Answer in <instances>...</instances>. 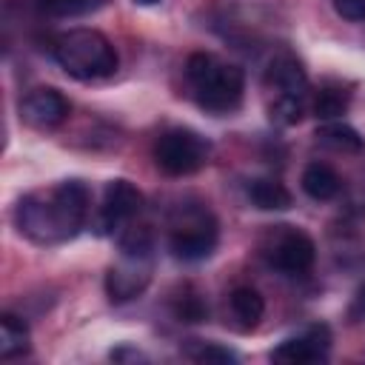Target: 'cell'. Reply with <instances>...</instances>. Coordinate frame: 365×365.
Instances as JSON below:
<instances>
[{"label":"cell","mask_w":365,"mask_h":365,"mask_svg":"<svg viewBox=\"0 0 365 365\" xmlns=\"http://www.w3.org/2000/svg\"><path fill=\"white\" fill-rule=\"evenodd\" d=\"M88 214V188L80 180H63L57 185L26 194L17 202L14 220L23 237L37 245H57L71 240Z\"/></svg>","instance_id":"cell-1"},{"label":"cell","mask_w":365,"mask_h":365,"mask_svg":"<svg viewBox=\"0 0 365 365\" xmlns=\"http://www.w3.org/2000/svg\"><path fill=\"white\" fill-rule=\"evenodd\" d=\"M185 80L191 86L194 100L214 114H228L234 108H240L242 103V71L231 63H222L214 54L197 51L185 60Z\"/></svg>","instance_id":"cell-2"},{"label":"cell","mask_w":365,"mask_h":365,"mask_svg":"<svg viewBox=\"0 0 365 365\" xmlns=\"http://www.w3.org/2000/svg\"><path fill=\"white\" fill-rule=\"evenodd\" d=\"M54 57L68 77L83 83L106 80L117 71V51L97 29H71L60 34L54 43Z\"/></svg>","instance_id":"cell-3"},{"label":"cell","mask_w":365,"mask_h":365,"mask_svg":"<svg viewBox=\"0 0 365 365\" xmlns=\"http://www.w3.org/2000/svg\"><path fill=\"white\" fill-rule=\"evenodd\" d=\"M217 240H220L217 220L205 205L191 202V205H180L171 214L168 248H171V254L177 259H182V262L205 259L217 248Z\"/></svg>","instance_id":"cell-4"},{"label":"cell","mask_w":365,"mask_h":365,"mask_svg":"<svg viewBox=\"0 0 365 365\" xmlns=\"http://www.w3.org/2000/svg\"><path fill=\"white\" fill-rule=\"evenodd\" d=\"M259 254L274 271H279L285 277L308 274L314 259H317L314 240L297 225H271V228H265V234L259 237Z\"/></svg>","instance_id":"cell-5"},{"label":"cell","mask_w":365,"mask_h":365,"mask_svg":"<svg viewBox=\"0 0 365 365\" xmlns=\"http://www.w3.org/2000/svg\"><path fill=\"white\" fill-rule=\"evenodd\" d=\"M211 145L191 128H168L154 143V163L168 177H185L208 163Z\"/></svg>","instance_id":"cell-6"},{"label":"cell","mask_w":365,"mask_h":365,"mask_svg":"<svg viewBox=\"0 0 365 365\" xmlns=\"http://www.w3.org/2000/svg\"><path fill=\"white\" fill-rule=\"evenodd\" d=\"M154 271V248H120V259L106 274L111 302H128L145 291Z\"/></svg>","instance_id":"cell-7"},{"label":"cell","mask_w":365,"mask_h":365,"mask_svg":"<svg viewBox=\"0 0 365 365\" xmlns=\"http://www.w3.org/2000/svg\"><path fill=\"white\" fill-rule=\"evenodd\" d=\"M143 208V194L128 180H111L103 191V205L97 214V234H114L125 228Z\"/></svg>","instance_id":"cell-8"},{"label":"cell","mask_w":365,"mask_h":365,"mask_svg":"<svg viewBox=\"0 0 365 365\" xmlns=\"http://www.w3.org/2000/svg\"><path fill=\"white\" fill-rule=\"evenodd\" d=\"M328 348H331V331L325 325H311L308 331L282 339L271 351V359L274 362H282V365L322 362V359H328Z\"/></svg>","instance_id":"cell-9"},{"label":"cell","mask_w":365,"mask_h":365,"mask_svg":"<svg viewBox=\"0 0 365 365\" xmlns=\"http://www.w3.org/2000/svg\"><path fill=\"white\" fill-rule=\"evenodd\" d=\"M20 117L37 128V131H51L66 123L68 117V100L57 88H34L23 97L20 103Z\"/></svg>","instance_id":"cell-10"},{"label":"cell","mask_w":365,"mask_h":365,"mask_svg":"<svg viewBox=\"0 0 365 365\" xmlns=\"http://www.w3.org/2000/svg\"><path fill=\"white\" fill-rule=\"evenodd\" d=\"M265 88L271 97H308L305 68L288 54L274 57L265 71Z\"/></svg>","instance_id":"cell-11"},{"label":"cell","mask_w":365,"mask_h":365,"mask_svg":"<svg viewBox=\"0 0 365 365\" xmlns=\"http://www.w3.org/2000/svg\"><path fill=\"white\" fill-rule=\"evenodd\" d=\"M302 191L317 202H328L342 191V180L328 163H308L302 171Z\"/></svg>","instance_id":"cell-12"},{"label":"cell","mask_w":365,"mask_h":365,"mask_svg":"<svg viewBox=\"0 0 365 365\" xmlns=\"http://www.w3.org/2000/svg\"><path fill=\"white\" fill-rule=\"evenodd\" d=\"M228 308H231V317H234L240 331L257 328V322L265 314V302L254 288H234L228 297Z\"/></svg>","instance_id":"cell-13"},{"label":"cell","mask_w":365,"mask_h":365,"mask_svg":"<svg viewBox=\"0 0 365 365\" xmlns=\"http://www.w3.org/2000/svg\"><path fill=\"white\" fill-rule=\"evenodd\" d=\"M248 200L262 211H285L291 208V191L274 177H257L248 182Z\"/></svg>","instance_id":"cell-14"},{"label":"cell","mask_w":365,"mask_h":365,"mask_svg":"<svg viewBox=\"0 0 365 365\" xmlns=\"http://www.w3.org/2000/svg\"><path fill=\"white\" fill-rule=\"evenodd\" d=\"M29 325L14 317V314H3L0 317V356L3 359H14L23 356L29 351Z\"/></svg>","instance_id":"cell-15"},{"label":"cell","mask_w":365,"mask_h":365,"mask_svg":"<svg viewBox=\"0 0 365 365\" xmlns=\"http://www.w3.org/2000/svg\"><path fill=\"white\" fill-rule=\"evenodd\" d=\"M317 140L322 143V145H328V148H334V151H342V154H356V151H362V137L351 128V125H345V123H322L319 128H317Z\"/></svg>","instance_id":"cell-16"},{"label":"cell","mask_w":365,"mask_h":365,"mask_svg":"<svg viewBox=\"0 0 365 365\" xmlns=\"http://www.w3.org/2000/svg\"><path fill=\"white\" fill-rule=\"evenodd\" d=\"M348 106H351V91H345L342 86H336V83H328V86H322L319 91H317V97H314V114L319 117V120H336L339 114H345L348 111Z\"/></svg>","instance_id":"cell-17"},{"label":"cell","mask_w":365,"mask_h":365,"mask_svg":"<svg viewBox=\"0 0 365 365\" xmlns=\"http://www.w3.org/2000/svg\"><path fill=\"white\" fill-rule=\"evenodd\" d=\"M171 308H174V317L180 322H202L208 317V305L202 299V294L191 285H182L174 297H171Z\"/></svg>","instance_id":"cell-18"},{"label":"cell","mask_w":365,"mask_h":365,"mask_svg":"<svg viewBox=\"0 0 365 365\" xmlns=\"http://www.w3.org/2000/svg\"><path fill=\"white\" fill-rule=\"evenodd\" d=\"M305 100L308 97H268V120L274 125H297L305 117Z\"/></svg>","instance_id":"cell-19"},{"label":"cell","mask_w":365,"mask_h":365,"mask_svg":"<svg viewBox=\"0 0 365 365\" xmlns=\"http://www.w3.org/2000/svg\"><path fill=\"white\" fill-rule=\"evenodd\" d=\"M37 6L54 17H71L94 6V0H37Z\"/></svg>","instance_id":"cell-20"},{"label":"cell","mask_w":365,"mask_h":365,"mask_svg":"<svg viewBox=\"0 0 365 365\" xmlns=\"http://www.w3.org/2000/svg\"><path fill=\"white\" fill-rule=\"evenodd\" d=\"M197 362H237V354L220 345H202L200 351H194Z\"/></svg>","instance_id":"cell-21"},{"label":"cell","mask_w":365,"mask_h":365,"mask_svg":"<svg viewBox=\"0 0 365 365\" xmlns=\"http://www.w3.org/2000/svg\"><path fill=\"white\" fill-rule=\"evenodd\" d=\"M334 9L345 20H365V0H334Z\"/></svg>","instance_id":"cell-22"},{"label":"cell","mask_w":365,"mask_h":365,"mask_svg":"<svg viewBox=\"0 0 365 365\" xmlns=\"http://www.w3.org/2000/svg\"><path fill=\"white\" fill-rule=\"evenodd\" d=\"M351 314L359 317V319H365V285H359V291L354 297V305H351Z\"/></svg>","instance_id":"cell-23"},{"label":"cell","mask_w":365,"mask_h":365,"mask_svg":"<svg viewBox=\"0 0 365 365\" xmlns=\"http://www.w3.org/2000/svg\"><path fill=\"white\" fill-rule=\"evenodd\" d=\"M123 356H131V359H145L140 351H128V348H120V351H114V354H111V359H123Z\"/></svg>","instance_id":"cell-24"},{"label":"cell","mask_w":365,"mask_h":365,"mask_svg":"<svg viewBox=\"0 0 365 365\" xmlns=\"http://www.w3.org/2000/svg\"><path fill=\"white\" fill-rule=\"evenodd\" d=\"M134 3H140V6H151V3H157V0H134Z\"/></svg>","instance_id":"cell-25"}]
</instances>
